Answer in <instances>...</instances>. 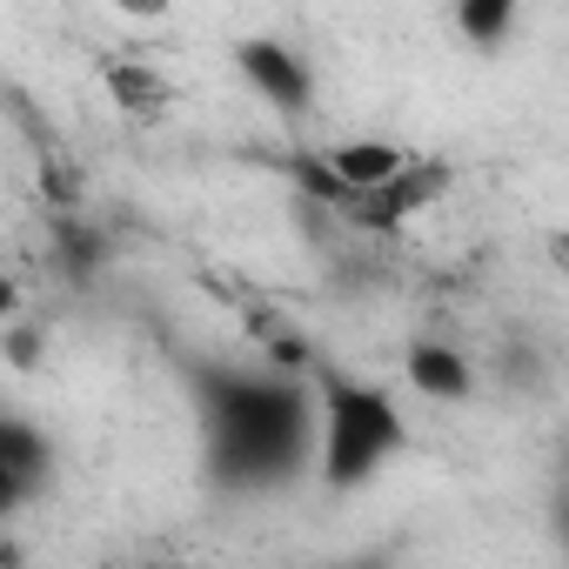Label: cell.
<instances>
[{
	"instance_id": "obj_3",
	"label": "cell",
	"mask_w": 569,
	"mask_h": 569,
	"mask_svg": "<svg viewBox=\"0 0 569 569\" xmlns=\"http://www.w3.org/2000/svg\"><path fill=\"white\" fill-rule=\"evenodd\" d=\"M449 188H456V161H442V154H416V148H409V161H402L396 174H382L376 188L349 194L342 221H349L356 234H402V228H409L416 214H429Z\"/></svg>"
},
{
	"instance_id": "obj_10",
	"label": "cell",
	"mask_w": 569,
	"mask_h": 569,
	"mask_svg": "<svg viewBox=\"0 0 569 569\" xmlns=\"http://www.w3.org/2000/svg\"><path fill=\"white\" fill-rule=\"evenodd\" d=\"M21 316V281H14V268L0 261V322H14Z\"/></svg>"
},
{
	"instance_id": "obj_4",
	"label": "cell",
	"mask_w": 569,
	"mask_h": 569,
	"mask_svg": "<svg viewBox=\"0 0 569 569\" xmlns=\"http://www.w3.org/2000/svg\"><path fill=\"white\" fill-rule=\"evenodd\" d=\"M234 74H241L248 94H254L268 114H281V121H309V114H316L322 74H316V61H309L296 41H281V34H241V41H234Z\"/></svg>"
},
{
	"instance_id": "obj_7",
	"label": "cell",
	"mask_w": 569,
	"mask_h": 569,
	"mask_svg": "<svg viewBox=\"0 0 569 569\" xmlns=\"http://www.w3.org/2000/svg\"><path fill=\"white\" fill-rule=\"evenodd\" d=\"M322 154V168L342 181V194H362V188H376L382 174H396L402 161H409V148L402 141H389V134H362V141H329V148H316ZM349 208V201H342ZM336 208V214H342Z\"/></svg>"
},
{
	"instance_id": "obj_6",
	"label": "cell",
	"mask_w": 569,
	"mask_h": 569,
	"mask_svg": "<svg viewBox=\"0 0 569 569\" xmlns=\"http://www.w3.org/2000/svg\"><path fill=\"white\" fill-rule=\"evenodd\" d=\"M402 376H409V389H416L422 402H469V396H476V362H469L456 342H436V336L409 342Z\"/></svg>"
},
{
	"instance_id": "obj_9",
	"label": "cell",
	"mask_w": 569,
	"mask_h": 569,
	"mask_svg": "<svg viewBox=\"0 0 569 569\" xmlns=\"http://www.w3.org/2000/svg\"><path fill=\"white\" fill-rule=\"evenodd\" d=\"M522 28V0H456V34L476 54H502Z\"/></svg>"
},
{
	"instance_id": "obj_5",
	"label": "cell",
	"mask_w": 569,
	"mask_h": 569,
	"mask_svg": "<svg viewBox=\"0 0 569 569\" xmlns=\"http://www.w3.org/2000/svg\"><path fill=\"white\" fill-rule=\"evenodd\" d=\"M54 476H61L54 436L21 409H0V522H14L34 502H48Z\"/></svg>"
},
{
	"instance_id": "obj_8",
	"label": "cell",
	"mask_w": 569,
	"mask_h": 569,
	"mask_svg": "<svg viewBox=\"0 0 569 569\" xmlns=\"http://www.w3.org/2000/svg\"><path fill=\"white\" fill-rule=\"evenodd\" d=\"M101 81H108V101H114L121 114H134V121H154V114L174 101V88H168L148 61H108Z\"/></svg>"
},
{
	"instance_id": "obj_1",
	"label": "cell",
	"mask_w": 569,
	"mask_h": 569,
	"mask_svg": "<svg viewBox=\"0 0 569 569\" xmlns=\"http://www.w3.org/2000/svg\"><path fill=\"white\" fill-rule=\"evenodd\" d=\"M201 476L221 502H261L309 476L316 382L281 362H188Z\"/></svg>"
},
{
	"instance_id": "obj_2",
	"label": "cell",
	"mask_w": 569,
	"mask_h": 569,
	"mask_svg": "<svg viewBox=\"0 0 569 569\" xmlns=\"http://www.w3.org/2000/svg\"><path fill=\"white\" fill-rule=\"evenodd\" d=\"M309 382H316V482L329 496H356L369 489L402 449H409V409L396 402V389L356 376V369H336V362H309Z\"/></svg>"
}]
</instances>
